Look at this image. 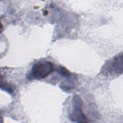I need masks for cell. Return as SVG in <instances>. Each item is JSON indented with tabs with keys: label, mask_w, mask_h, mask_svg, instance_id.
I'll return each instance as SVG.
<instances>
[{
	"label": "cell",
	"mask_w": 123,
	"mask_h": 123,
	"mask_svg": "<svg viewBox=\"0 0 123 123\" xmlns=\"http://www.w3.org/2000/svg\"><path fill=\"white\" fill-rule=\"evenodd\" d=\"M53 64L49 61H40L35 63L31 70L34 78L37 79L45 78L53 71Z\"/></svg>",
	"instance_id": "cell-1"
},
{
	"label": "cell",
	"mask_w": 123,
	"mask_h": 123,
	"mask_svg": "<svg viewBox=\"0 0 123 123\" xmlns=\"http://www.w3.org/2000/svg\"><path fill=\"white\" fill-rule=\"evenodd\" d=\"M75 110L70 115V118L73 122H87V118L85 115L83 113L79 105H74Z\"/></svg>",
	"instance_id": "cell-2"
},
{
	"label": "cell",
	"mask_w": 123,
	"mask_h": 123,
	"mask_svg": "<svg viewBox=\"0 0 123 123\" xmlns=\"http://www.w3.org/2000/svg\"><path fill=\"white\" fill-rule=\"evenodd\" d=\"M60 72H59L62 75H65V76H67L69 74H70V73L68 72L67 70H66V69H65L63 67H61L60 69Z\"/></svg>",
	"instance_id": "cell-3"
}]
</instances>
